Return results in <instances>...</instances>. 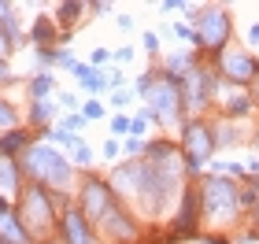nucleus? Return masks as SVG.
<instances>
[{
    "instance_id": "6ab92c4d",
    "label": "nucleus",
    "mask_w": 259,
    "mask_h": 244,
    "mask_svg": "<svg viewBox=\"0 0 259 244\" xmlns=\"http://www.w3.org/2000/svg\"><path fill=\"white\" fill-rule=\"evenodd\" d=\"M0 30H4V37L15 44H22V33H19V15H15V8L11 4H0Z\"/></svg>"
},
{
    "instance_id": "8fccbe9b",
    "label": "nucleus",
    "mask_w": 259,
    "mask_h": 244,
    "mask_svg": "<svg viewBox=\"0 0 259 244\" xmlns=\"http://www.w3.org/2000/svg\"><path fill=\"white\" fill-rule=\"evenodd\" d=\"M196 244H226V240H219V237H207V240H196Z\"/></svg>"
},
{
    "instance_id": "39448f33",
    "label": "nucleus",
    "mask_w": 259,
    "mask_h": 244,
    "mask_svg": "<svg viewBox=\"0 0 259 244\" xmlns=\"http://www.w3.org/2000/svg\"><path fill=\"white\" fill-rule=\"evenodd\" d=\"M196 44L207 52H222L230 44V11L226 8H200L196 15Z\"/></svg>"
},
{
    "instance_id": "f8f14e48",
    "label": "nucleus",
    "mask_w": 259,
    "mask_h": 244,
    "mask_svg": "<svg viewBox=\"0 0 259 244\" xmlns=\"http://www.w3.org/2000/svg\"><path fill=\"white\" fill-rule=\"evenodd\" d=\"M200 185L196 189H182V215L174 218V237H193L200 226Z\"/></svg>"
},
{
    "instance_id": "49530a36",
    "label": "nucleus",
    "mask_w": 259,
    "mask_h": 244,
    "mask_svg": "<svg viewBox=\"0 0 259 244\" xmlns=\"http://www.w3.org/2000/svg\"><path fill=\"white\" fill-rule=\"evenodd\" d=\"M8 78H11V74H8V63L0 60V81H8Z\"/></svg>"
},
{
    "instance_id": "aec40b11",
    "label": "nucleus",
    "mask_w": 259,
    "mask_h": 244,
    "mask_svg": "<svg viewBox=\"0 0 259 244\" xmlns=\"http://www.w3.org/2000/svg\"><path fill=\"white\" fill-rule=\"evenodd\" d=\"M56 119V104L52 100H33V108H30V122L33 126H41V130H49Z\"/></svg>"
},
{
    "instance_id": "f03ea898",
    "label": "nucleus",
    "mask_w": 259,
    "mask_h": 244,
    "mask_svg": "<svg viewBox=\"0 0 259 244\" xmlns=\"http://www.w3.org/2000/svg\"><path fill=\"white\" fill-rule=\"evenodd\" d=\"M19 222L26 226V233L37 240V237H52V229H56V204H52V192L49 189H41V185H26L19 196Z\"/></svg>"
},
{
    "instance_id": "e433bc0d",
    "label": "nucleus",
    "mask_w": 259,
    "mask_h": 244,
    "mask_svg": "<svg viewBox=\"0 0 259 244\" xmlns=\"http://www.w3.org/2000/svg\"><path fill=\"white\" fill-rule=\"evenodd\" d=\"M70 74H74L78 81H85V78L93 74V67H89V63H74V67H70Z\"/></svg>"
},
{
    "instance_id": "7c9ffc66",
    "label": "nucleus",
    "mask_w": 259,
    "mask_h": 244,
    "mask_svg": "<svg viewBox=\"0 0 259 244\" xmlns=\"http://www.w3.org/2000/svg\"><path fill=\"white\" fill-rule=\"evenodd\" d=\"M104 74H108V89H126V71L115 67V71H104Z\"/></svg>"
},
{
    "instance_id": "4be33fe9",
    "label": "nucleus",
    "mask_w": 259,
    "mask_h": 244,
    "mask_svg": "<svg viewBox=\"0 0 259 244\" xmlns=\"http://www.w3.org/2000/svg\"><path fill=\"white\" fill-rule=\"evenodd\" d=\"M211 137H215V148H230V144H237L241 137H237V126L233 122H219V126H211Z\"/></svg>"
},
{
    "instance_id": "37998d69",
    "label": "nucleus",
    "mask_w": 259,
    "mask_h": 244,
    "mask_svg": "<svg viewBox=\"0 0 259 244\" xmlns=\"http://www.w3.org/2000/svg\"><path fill=\"white\" fill-rule=\"evenodd\" d=\"M145 48L148 52H159V37H156V33H145Z\"/></svg>"
},
{
    "instance_id": "5701e85b",
    "label": "nucleus",
    "mask_w": 259,
    "mask_h": 244,
    "mask_svg": "<svg viewBox=\"0 0 259 244\" xmlns=\"http://www.w3.org/2000/svg\"><path fill=\"white\" fill-rule=\"evenodd\" d=\"M56 89V78L49 71H41V74H33L30 78V92H33V100H49V92Z\"/></svg>"
},
{
    "instance_id": "a211bd4d",
    "label": "nucleus",
    "mask_w": 259,
    "mask_h": 244,
    "mask_svg": "<svg viewBox=\"0 0 259 244\" xmlns=\"http://www.w3.org/2000/svg\"><path fill=\"white\" fill-rule=\"evenodd\" d=\"M33 41H37V48H52V44L60 41V26H56L49 15H37L33 19Z\"/></svg>"
},
{
    "instance_id": "2f4dec72",
    "label": "nucleus",
    "mask_w": 259,
    "mask_h": 244,
    "mask_svg": "<svg viewBox=\"0 0 259 244\" xmlns=\"http://www.w3.org/2000/svg\"><path fill=\"white\" fill-rule=\"evenodd\" d=\"M108 60H115V52H108V48H93V56H89V67L97 71L100 63H108Z\"/></svg>"
},
{
    "instance_id": "a18cd8bd",
    "label": "nucleus",
    "mask_w": 259,
    "mask_h": 244,
    "mask_svg": "<svg viewBox=\"0 0 259 244\" xmlns=\"http://www.w3.org/2000/svg\"><path fill=\"white\" fill-rule=\"evenodd\" d=\"M119 30H134V15H119Z\"/></svg>"
},
{
    "instance_id": "ea45409f",
    "label": "nucleus",
    "mask_w": 259,
    "mask_h": 244,
    "mask_svg": "<svg viewBox=\"0 0 259 244\" xmlns=\"http://www.w3.org/2000/svg\"><path fill=\"white\" fill-rule=\"evenodd\" d=\"M100 152H104V159H115V156H119V141H104Z\"/></svg>"
},
{
    "instance_id": "7ed1b4c3",
    "label": "nucleus",
    "mask_w": 259,
    "mask_h": 244,
    "mask_svg": "<svg viewBox=\"0 0 259 244\" xmlns=\"http://www.w3.org/2000/svg\"><path fill=\"white\" fill-rule=\"evenodd\" d=\"M145 115H148V122H159V126H170V122H178L182 119V85L174 78H167L163 71L152 74V85L145 92Z\"/></svg>"
},
{
    "instance_id": "9b49d317",
    "label": "nucleus",
    "mask_w": 259,
    "mask_h": 244,
    "mask_svg": "<svg viewBox=\"0 0 259 244\" xmlns=\"http://www.w3.org/2000/svg\"><path fill=\"white\" fill-rule=\"evenodd\" d=\"M60 233H63V244H97V240H100L97 226H93L89 218L78 211V207H67V211H63Z\"/></svg>"
},
{
    "instance_id": "09e8293b",
    "label": "nucleus",
    "mask_w": 259,
    "mask_h": 244,
    "mask_svg": "<svg viewBox=\"0 0 259 244\" xmlns=\"http://www.w3.org/2000/svg\"><path fill=\"white\" fill-rule=\"evenodd\" d=\"M4 211H11V200H4V196H0V215Z\"/></svg>"
},
{
    "instance_id": "79ce46f5",
    "label": "nucleus",
    "mask_w": 259,
    "mask_h": 244,
    "mask_svg": "<svg viewBox=\"0 0 259 244\" xmlns=\"http://www.w3.org/2000/svg\"><path fill=\"white\" fill-rule=\"evenodd\" d=\"M89 11H97V15H108L111 4H108V0H97V4H89Z\"/></svg>"
},
{
    "instance_id": "a878e982",
    "label": "nucleus",
    "mask_w": 259,
    "mask_h": 244,
    "mask_svg": "<svg viewBox=\"0 0 259 244\" xmlns=\"http://www.w3.org/2000/svg\"><path fill=\"white\" fill-rule=\"evenodd\" d=\"M145 130H148V115L145 111H137V115H130V137H145Z\"/></svg>"
},
{
    "instance_id": "0eeeda50",
    "label": "nucleus",
    "mask_w": 259,
    "mask_h": 244,
    "mask_svg": "<svg viewBox=\"0 0 259 244\" xmlns=\"http://www.w3.org/2000/svg\"><path fill=\"white\" fill-rule=\"evenodd\" d=\"M219 71H222L226 81H233V85H248V81H255V74H259V63L248 56V48L226 44V48L219 52Z\"/></svg>"
},
{
    "instance_id": "c756f323",
    "label": "nucleus",
    "mask_w": 259,
    "mask_h": 244,
    "mask_svg": "<svg viewBox=\"0 0 259 244\" xmlns=\"http://www.w3.org/2000/svg\"><path fill=\"white\" fill-rule=\"evenodd\" d=\"M74 163H78V167H89V163H93V148H89L85 141L74 148Z\"/></svg>"
},
{
    "instance_id": "a19ab883",
    "label": "nucleus",
    "mask_w": 259,
    "mask_h": 244,
    "mask_svg": "<svg viewBox=\"0 0 259 244\" xmlns=\"http://www.w3.org/2000/svg\"><path fill=\"white\" fill-rule=\"evenodd\" d=\"M11 52H15V44L4 37V30H0V60H4V56H11Z\"/></svg>"
},
{
    "instance_id": "412c9836",
    "label": "nucleus",
    "mask_w": 259,
    "mask_h": 244,
    "mask_svg": "<svg viewBox=\"0 0 259 244\" xmlns=\"http://www.w3.org/2000/svg\"><path fill=\"white\" fill-rule=\"evenodd\" d=\"M81 11H85V4H78V0H67V4H60V15H56V26H60V33L74 26Z\"/></svg>"
},
{
    "instance_id": "f704fd0d",
    "label": "nucleus",
    "mask_w": 259,
    "mask_h": 244,
    "mask_svg": "<svg viewBox=\"0 0 259 244\" xmlns=\"http://www.w3.org/2000/svg\"><path fill=\"white\" fill-rule=\"evenodd\" d=\"M111 104H115V108H130V89H115L111 92Z\"/></svg>"
},
{
    "instance_id": "6e6552de",
    "label": "nucleus",
    "mask_w": 259,
    "mask_h": 244,
    "mask_svg": "<svg viewBox=\"0 0 259 244\" xmlns=\"http://www.w3.org/2000/svg\"><path fill=\"white\" fill-rule=\"evenodd\" d=\"M215 89H219V74L207 71V67H193V71L182 78V104L200 111V108H207V100L215 96Z\"/></svg>"
},
{
    "instance_id": "393cba45",
    "label": "nucleus",
    "mask_w": 259,
    "mask_h": 244,
    "mask_svg": "<svg viewBox=\"0 0 259 244\" xmlns=\"http://www.w3.org/2000/svg\"><path fill=\"white\" fill-rule=\"evenodd\" d=\"M19 126V111H15V104H8L4 96H0V130H15Z\"/></svg>"
},
{
    "instance_id": "c9c22d12",
    "label": "nucleus",
    "mask_w": 259,
    "mask_h": 244,
    "mask_svg": "<svg viewBox=\"0 0 259 244\" xmlns=\"http://www.w3.org/2000/svg\"><path fill=\"white\" fill-rule=\"evenodd\" d=\"M174 37H182V41H196V30H189L185 22H178V26H174Z\"/></svg>"
},
{
    "instance_id": "c85d7f7f",
    "label": "nucleus",
    "mask_w": 259,
    "mask_h": 244,
    "mask_svg": "<svg viewBox=\"0 0 259 244\" xmlns=\"http://www.w3.org/2000/svg\"><path fill=\"white\" fill-rule=\"evenodd\" d=\"M122 152H126V159H130V156H134V159H137V156H145V141H137V137H126Z\"/></svg>"
},
{
    "instance_id": "20e7f679",
    "label": "nucleus",
    "mask_w": 259,
    "mask_h": 244,
    "mask_svg": "<svg viewBox=\"0 0 259 244\" xmlns=\"http://www.w3.org/2000/svg\"><path fill=\"white\" fill-rule=\"evenodd\" d=\"M200 207H204V218H222V222H230V218H237L241 204H237V185H233L226 174H207L204 181H200Z\"/></svg>"
},
{
    "instance_id": "4c0bfd02",
    "label": "nucleus",
    "mask_w": 259,
    "mask_h": 244,
    "mask_svg": "<svg viewBox=\"0 0 259 244\" xmlns=\"http://www.w3.org/2000/svg\"><path fill=\"white\" fill-rule=\"evenodd\" d=\"M56 63H60V67H74L78 60H74V52H67V48H60V52H56Z\"/></svg>"
},
{
    "instance_id": "58836bf2",
    "label": "nucleus",
    "mask_w": 259,
    "mask_h": 244,
    "mask_svg": "<svg viewBox=\"0 0 259 244\" xmlns=\"http://www.w3.org/2000/svg\"><path fill=\"white\" fill-rule=\"evenodd\" d=\"M60 104L67 111H78V96H74V92H60Z\"/></svg>"
},
{
    "instance_id": "f257e3e1",
    "label": "nucleus",
    "mask_w": 259,
    "mask_h": 244,
    "mask_svg": "<svg viewBox=\"0 0 259 244\" xmlns=\"http://www.w3.org/2000/svg\"><path fill=\"white\" fill-rule=\"evenodd\" d=\"M19 167L33 178V185L49 189L52 196H60L63 189H70V178H74V163H67L52 144H41V141H33L26 152H22Z\"/></svg>"
},
{
    "instance_id": "9d476101",
    "label": "nucleus",
    "mask_w": 259,
    "mask_h": 244,
    "mask_svg": "<svg viewBox=\"0 0 259 244\" xmlns=\"http://www.w3.org/2000/svg\"><path fill=\"white\" fill-rule=\"evenodd\" d=\"M141 181H145V159H126L115 167L111 174V192L122 196V200H130V196H141Z\"/></svg>"
},
{
    "instance_id": "dca6fc26",
    "label": "nucleus",
    "mask_w": 259,
    "mask_h": 244,
    "mask_svg": "<svg viewBox=\"0 0 259 244\" xmlns=\"http://www.w3.org/2000/svg\"><path fill=\"white\" fill-rule=\"evenodd\" d=\"M30 144H33L30 133L19 130V126H15V130H4V133H0V156H8V159H15L19 152H26Z\"/></svg>"
},
{
    "instance_id": "72a5a7b5",
    "label": "nucleus",
    "mask_w": 259,
    "mask_h": 244,
    "mask_svg": "<svg viewBox=\"0 0 259 244\" xmlns=\"http://www.w3.org/2000/svg\"><path fill=\"white\" fill-rule=\"evenodd\" d=\"M33 56H37V63H45V67L56 63V48H33Z\"/></svg>"
},
{
    "instance_id": "603ef678",
    "label": "nucleus",
    "mask_w": 259,
    "mask_h": 244,
    "mask_svg": "<svg viewBox=\"0 0 259 244\" xmlns=\"http://www.w3.org/2000/svg\"><path fill=\"white\" fill-rule=\"evenodd\" d=\"M255 148H259V133H255Z\"/></svg>"
},
{
    "instance_id": "423d86ee",
    "label": "nucleus",
    "mask_w": 259,
    "mask_h": 244,
    "mask_svg": "<svg viewBox=\"0 0 259 244\" xmlns=\"http://www.w3.org/2000/svg\"><path fill=\"white\" fill-rule=\"evenodd\" d=\"M115 204H119V200H115V192H111L108 181H100V178H85V181H81V204H78V211L85 215L93 226H100L104 215H108Z\"/></svg>"
},
{
    "instance_id": "4468645a",
    "label": "nucleus",
    "mask_w": 259,
    "mask_h": 244,
    "mask_svg": "<svg viewBox=\"0 0 259 244\" xmlns=\"http://www.w3.org/2000/svg\"><path fill=\"white\" fill-rule=\"evenodd\" d=\"M0 196L4 200H19L22 196V167L8 156H0Z\"/></svg>"
},
{
    "instance_id": "f3484780",
    "label": "nucleus",
    "mask_w": 259,
    "mask_h": 244,
    "mask_svg": "<svg viewBox=\"0 0 259 244\" xmlns=\"http://www.w3.org/2000/svg\"><path fill=\"white\" fill-rule=\"evenodd\" d=\"M193 67H196L193 52H174V56H167V60H163V74H167V78H174V81L182 85V78L189 74Z\"/></svg>"
},
{
    "instance_id": "ddd939ff",
    "label": "nucleus",
    "mask_w": 259,
    "mask_h": 244,
    "mask_svg": "<svg viewBox=\"0 0 259 244\" xmlns=\"http://www.w3.org/2000/svg\"><path fill=\"white\" fill-rule=\"evenodd\" d=\"M97 233L111 237V240H119V244H130V240H137V226H134V218H130L122 207L115 204L111 211L104 215V222L97 226Z\"/></svg>"
},
{
    "instance_id": "473e14b6",
    "label": "nucleus",
    "mask_w": 259,
    "mask_h": 244,
    "mask_svg": "<svg viewBox=\"0 0 259 244\" xmlns=\"http://www.w3.org/2000/svg\"><path fill=\"white\" fill-rule=\"evenodd\" d=\"M111 133L130 137V119H126V115H115V119H111Z\"/></svg>"
},
{
    "instance_id": "bb28decb",
    "label": "nucleus",
    "mask_w": 259,
    "mask_h": 244,
    "mask_svg": "<svg viewBox=\"0 0 259 244\" xmlns=\"http://www.w3.org/2000/svg\"><path fill=\"white\" fill-rule=\"evenodd\" d=\"M63 130H67V133H78V130H85V115H81V111H67V119H63Z\"/></svg>"
},
{
    "instance_id": "1a4fd4ad",
    "label": "nucleus",
    "mask_w": 259,
    "mask_h": 244,
    "mask_svg": "<svg viewBox=\"0 0 259 244\" xmlns=\"http://www.w3.org/2000/svg\"><path fill=\"white\" fill-rule=\"evenodd\" d=\"M182 144H185V159L193 163H207V156L215 152V137H211V126L200 122V119H189L182 126Z\"/></svg>"
},
{
    "instance_id": "3c124183",
    "label": "nucleus",
    "mask_w": 259,
    "mask_h": 244,
    "mask_svg": "<svg viewBox=\"0 0 259 244\" xmlns=\"http://www.w3.org/2000/svg\"><path fill=\"white\" fill-rule=\"evenodd\" d=\"M45 244H60V240H45Z\"/></svg>"
},
{
    "instance_id": "b1692460",
    "label": "nucleus",
    "mask_w": 259,
    "mask_h": 244,
    "mask_svg": "<svg viewBox=\"0 0 259 244\" xmlns=\"http://www.w3.org/2000/svg\"><path fill=\"white\" fill-rule=\"evenodd\" d=\"M81 89L85 92H93V96H100V92H108V74L104 71H93L85 81H81Z\"/></svg>"
},
{
    "instance_id": "cd10ccee",
    "label": "nucleus",
    "mask_w": 259,
    "mask_h": 244,
    "mask_svg": "<svg viewBox=\"0 0 259 244\" xmlns=\"http://www.w3.org/2000/svg\"><path fill=\"white\" fill-rule=\"evenodd\" d=\"M81 115H85V122H97V119H104V104L100 100H89L85 108H81Z\"/></svg>"
},
{
    "instance_id": "2eb2a0df",
    "label": "nucleus",
    "mask_w": 259,
    "mask_h": 244,
    "mask_svg": "<svg viewBox=\"0 0 259 244\" xmlns=\"http://www.w3.org/2000/svg\"><path fill=\"white\" fill-rule=\"evenodd\" d=\"M0 244H33V237L26 233V226L19 222L15 211L0 215Z\"/></svg>"
},
{
    "instance_id": "c03bdc74",
    "label": "nucleus",
    "mask_w": 259,
    "mask_h": 244,
    "mask_svg": "<svg viewBox=\"0 0 259 244\" xmlns=\"http://www.w3.org/2000/svg\"><path fill=\"white\" fill-rule=\"evenodd\" d=\"M115 60H119V63H130V60H134V48H130V44H126V48H119V52H115Z\"/></svg>"
},
{
    "instance_id": "de8ad7c7",
    "label": "nucleus",
    "mask_w": 259,
    "mask_h": 244,
    "mask_svg": "<svg viewBox=\"0 0 259 244\" xmlns=\"http://www.w3.org/2000/svg\"><path fill=\"white\" fill-rule=\"evenodd\" d=\"M248 37H252V41H255V44H259V22H255V26H252V30H248Z\"/></svg>"
}]
</instances>
